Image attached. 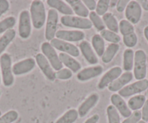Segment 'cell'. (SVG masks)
Listing matches in <instances>:
<instances>
[{
	"instance_id": "obj_1",
	"label": "cell",
	"mask_w": 148,
	"mask_h": 123,
	"mask_svg": "<svg viewBox=\"0 0 148 123\" xmlns=\"http://www.w3.org/2000/svg\"><path fill=\"white\" fill-rule=\"evenodd\" d=\"M30 15L34 28L41 29L47 20V14L45 5L40 0H34L30 7Z\"/></svg>"
},
{
	"instance_id": "obj_2",
	"label": "cell",
	"mask_w": 148,
	"mask_h": 123,
	"mask_svg": "<svg viewBox=\"0 0 148 123\" xmlns=\"http://www.w3.org/2000/svg\"><path fill=\"white\" fill-rule=\"evenodd\" d=\"M0 69L2 72V82L5 87H10L13 85L14 75L12 73V58L8 53L2 54L0 56Z\"/></svg>"
},
{
	"instance_id": "obj_3",
	"label": "cell",
	"mask_w": 148,
	"mask_h": 123,
	"mask_svg": "<svg viewBox=\"0 0 148 123\" xmlns=\"http://www.w3.org/2000/svg\"><path fill=\"white\" fill-rule=\"evenodd\" d=\"M133 69L135 79L137 80L145 79L147 75V55L142 49L135 52Z\"/></svg>"
},
{
	"instance_id": "obj_4",
	"label": "cell",
	"mask_w": 148,
	"mask_h": 123,
	"mask_svg": "<svg viewBox=\"0 0 148 123\" xmlns=\"http://www.w3.org/2000/svg\"><path fill=\"white\" fill-rule=\"evenodd\" d=\"M41 49L42 54L49 61L54 70L58 71L62 68V64L60 59L59 55L57 53L56 49L50 44L49 42H44L41 46Z\"/></svg>"
},
{
	"instance_id": "obj_5",
	"label": "cell",
	"mask_w": 148,
	"mask_h": 123,
	"mask_svg": "<svg viewBox=\"0 0 148 123\" xmlns=\"http://www.w3.org/2000/svg\"><path fill=\"white\" fill-rule=\"evenodd\" d=\"M60 22L64 26L77 28V29L89 30L92 27V22L89 19L73 16V15H70V16L64 15L60 18Z\"/></svg>"
},
{
	"instance_id": "obj_6",
	"label": "cell",
	"mask_w": 148,
	"mask_h": 123,
	"mask_svg": "<svg viewBox=\"0 0 148 123\" xmlns=\"http://www.w3.org/2000/svg\"><path fill=\"white\" fill-rule=\"evenodd\" d=\"M147 88L148 80L143 79V80H137L132 84L126 86L123 88L119 90V95H120L122 98H127V97L132 96L145 91L147 90Z\"/></svg>"
},
{
	"instance_id": "obj_7",
	"label": "cell",
	"mask_w": 148,
	"mask_h": 123,
	"mask_svg": "<svg viewBox=\"0 0 148 123\" xmlns=\"http://www.w3.org/2000/svg\"><path fill=\"white\" fill-rule=\"evenodd\" d=\"M58 24V13L55 10H49L47 16L46 28H45V38L47 41L55 39L57 33Z\"/></svg>"
},
{
	"instance_id": "obj_8",
	"label": "cell",
	"mask_w": 148,
	"mask_h": 123,
	"mask_svg": "<svg viewBox=\"0 0 148 123\" xmlns=\"http://www.w3.org/2000/svg\"><path fill=\"white\" fill-rule=\"evenodd\" d=\"M18 33L22 39H28L31 34V19L30 12L25 10L20 13Z\"/></svg>"
},
{
	"instance_id": "obj_9",
	"label": "cell",
	"mask_w": 148,
	"mask_h": 123,
	"mask_svg": "<svg viewBox=\"0 0 148 123\" xmlns=\"http://www.w3.org/2000/svg\"><path fill=\"white\" fill-rule=\"evenodd\" d=\"M49 43L55 49L60 51L62 53L71 55L73 57H77L80 54V51L78 49L77 46L69 42L60 40L55 38Z\"/></svg>"
},
{
	"instance_id": "obj_10",
	"label": "cell",
	"mask_w": 148,
	"mask_h": 123,
	"mask_svg": "<svg viewBox=\"0 0 148 123\" xmlns=\"http://www.w3.org/2000/svg\"><path fill=\"white\" fill-rule=\"evenodd\" d=\"M142 15V9L136 1H130L125 10L126 20L132 25L137 24L140 21Z\"/></svg>"
},
{
	"instance_id": "obj_11",
	"label": "cell",
	"mask_w": 148,
	"mask_h": 123,
	"mask_svg": "<svg viewBox=\"0 0 148 123\" xmlns=\"http://www.w3.org/2000/svg\"><path fill=\"white\" fill-rule=\"evenodd\" d=\"M35 60L40 70L43 73L44 75L50 81H54L56 79V73L45 55L42 53L37 54L35 56Z\"/></svg>"
},
{
	"instance_id": "obj_12",
	"label": "cell",
	"mask_w": 148,
	"mask_h": 123,
	"mask_svg": "<svg viewBox=\"0 0 148 123\" xmlns=\"http://www.w3.org/2000/svg\"><path fill=\"white\" fill-rule=\"evenodd\" d=\"M122 75V69L119 66L112 67L106 72L101 77L97 84V88L99 90H103L108 87L112 83L115 81L118 77Z\"/></svg>"
},
{
	"instance_id": "obj_13",
	"label": "cell",
	"mask_w": 148,
	"mask_h": 123,
	"mask_svg": "<svg viewBox=\"0 0 148 123\" xmlns=\"http://www.w3.org/2000/svg\"><path fill=\"white\" fill-rule=\"evenodd\" d=\"M36 60L33 58H27L18 63H15L12 66V73L15 75H22L32 71L36 67Z\"/></svg>"
},
{
	"instance_id": "obj_14",
	"label": "cell",
	"mask_w": 148,
	"mask_h": 123,
	"mask_svg": "<svg viewBox=\"0 0 148 123\" xmlns=\"http://www.w3.org/2000/svg\"><path fill=\"white\" fill-rule=\"evenodd\" d=\"M56 39L67 42H77L84 41L85 33L81 31H67L59 30L56 33Z\"/></svg>"
},
{
	"instance_id": "obj_15",
	"label": "cell",
	"mask_w": 148,
	"mask_h": 123,
	"mask_svg": "<svg viewBox=\"0 0 148 123\" xmlns=\"http://www.w3.org/2000/svg\"><path fill=\"white\" fill-rule=\"evenodd\" d=\"M103 73V67L101 65H95L88 67L81 70L76 75L78 80L81 82H86L95 78Z\"/></svg>"
},
{
	"instance_id": "obj_16",
	"label": "cell",
	"mask_w": 148,
	"mask_h": 123,
	"mask_svg": "<svg viewBox=\"0 0 148 123\" xmlns=\"http://www.w3.org/2000/svg\"><path fill=\"white\" fill-rule=\"evenodd\" d=\"M99 99V96L97 94L93 93V94H90L79 106L77 110L78 113H79V117H82V118L86 117V115H87L91 109H92L97 105Z\"/></svg>"
},
{
	"instance_id": "obj_17",
	"label": "cell",
	"mask_w": 148,
	"mask_h": 123,
	"mask_svg": "<svg viewBox=\"0 0 148 123\" xmlns=\"http://www.w3.org/2000/svg\"><path fill=\"white\" fill-rule=\"evenodd\" d=\"M110 101L112 105L115 107L119 114H121L123 117L127 118L132 114V110L129 108L126 101L120 95H119V94H113L111 96Z\"/></svg>"
},
{
	"instance_id": "obj_18",
	"label": "cell",
	"mask_w": 148,
	"mask_h": 123,
	"mask_svg": "<svg viewBox=\"0 0 148 123\" xmlns=\"http://www.w3.org/2000/svg\"><path fill=\"white\" fill-rule=\"evenodd\" d=\"M134 77V75L131 72H125L122 73L121 75L118 77L113 83H111L108 86V90L111 92L119 91L122 88L127 86L132 80Z\"/></svg>"
},
{
	"instance_id": "obj_19",
	"label": "cell",
	"mask_w": 148,
	"mask_h": 123,
	"mask_svg": "<svg viewBox=\"0 0 148 123\" xmlns=\"http://www.w3.org/2000/svg\"><path fill=\"white\" fill-rule=\"evenodd\" d=\"M79 49L86 62L90 65H96L98 63V58L94 52L90 43L87 41H82L79 44Z\"/></svg>"
},
{
	"instance_id": "obj_20",
	"label": "cell",
	"mask_w": 148,
	"mask_h": 123,
	"mask_svg": "<svg viewBox=\"0 0 148 123\" xmlns=\"http://www.w3.org/2000/svg\"><path fill=\"white\" fill-rule=\"evenodd\" d=\"M47 4L51 7V9H54L57 12H60L61 14L65 15V16H70L73 15V11L72 8L65 2L62 0H47Z\"/></svg>"
},
{
	"instance_id": "obj_21",
	"label": "cell",
	"mask_w": 148,
	"mask_h": 123,
	"mask_svg": "<svg viewBox=\"0 0 148 123\" xmlns=\"http://www.w3.org/2000/svg\"><path fill=\"white\" fill-rule=\"evenodd\" d=\"M65 2L72 8L73 12L77 15L78 17L86 18V17L89 16V10L86 8L82 0H66Z\"/></svg>"
},
{
	"instance_id": "obj_22",
	"label": "cell",
	"mask_w": 148,
	"mask_h": 123,
	"mask_svg": "<svg viewBox=\"0 0 148 123\" xmlns=\"http://www.w3.org/2000/svg\"><path fill=\"white\" fill-rule=\"evenodd\" d=\"M59 57L62 64L68 67V69L71 70L73 73H77L82 68L80 63L71 55L61 52L59 54Z\"/></svg>"
},
{
	"instance_id": "obj_23",
	"label": "cell",
	"mask_w": 148,
	"mask_h": 123,
	"mask_svg": "<svg viewBox=\"0 0 148 123\" xmlns=\"http://www.w3.org/2000/svg\"><path fill=\"white\" fill-rule=\"evenodd\" d=\"M102 20L105 25V28H108L109 31L117 33L119 31V24L117 19L111 12H107L102 16Z\"/></svg>"
},
{
	"instance_id": "obj_24",
	"label": "cell",
	"mask_w": 148,
	"mask_h": 123,
	"mask_svg": "<svg viewBox=\"0 0 148 123\" xmlns=\"http://www.w3.org/2000/svg\"><path fill=\"white\" fill-rule=\"evenodd\" d=\"M120 49L119 43H110L105 49V52L102 56V61L105 64H108L113 60Z\"/></svg>"
},
{
	"instance_id": "obj_25",
	"label": "cell",
	"mask_w": 148,
	"mask_h": 123,
	"mask_svg": "<svg viewBox=\"0 0 148 123\" xmlns=\"http://www.w3.org/2000/svg\"><path fill=\"white\" fill-rule=\"evenodd\" d=\"M16 36V31L12 28L5 32L0 38V54H2Z\"/></svg>"
},
{
	"instance_id": "obj_26",
	"label": "cell",
	"mask_w": 148,
	"mask_h": 123,
	"mask_svg": "<svg viewBox=\"0 0 148 123\" xmlns=\"http://www.w3.org/2000/svg\"><path fill=\"white\" fill-rule=\"evenodd\" d=\"M146 100V97L145 96L142 94H138L129 99L127 105L132 111H139L141 108L143 107Z\"/></svg>"
},
{
	"instance_id": "obj_27",
	"label": "cell",
	"mask_w": 148,
	"mask_h": 123,
	"mask_svg": "<svg viewBox=\"0 0 148 123\" xmlns=\"http://www.w3.org/2000/svg\"><path fill=\"white\" fill-rule=\"evenodd\" d=\"M92 45L98 56L103 55L105 50V45L104 39L99 34H95L92 38Z\"/></svg>"
},
{
	"instance_id": "obj_28",
	"label": "cell",
	"mask_w": 148,
	"mask_h": 123,
	"mask_svg": "<svg viewBox=\"0 0 148 123\" xmlns=\"http://www.w3.org/2000/svg\"><path fill=\"white\" fill-rule=\"evenodd\" d=\"M134 52L132 49H127L123 52V70L126 72H130L134 67Z\"/></svg>"
},
{
	"instance_id": "obj_29",
	"label": "cell",
	"mask_w": 148,
	"mask_h": 123,
	"mask_svg": "<svg viewBox=\"0 0 148 123\" xmlns=\"http://www.w3.org/2000/svg\"><path fill=\"white\" fill-rule=\"evenodd\" d=\"M79 118V113L75 109H71L65 111L55 123H74Z\"/></svg>"
},
{
	"instance_id": "obj_30",
	"label": "cell",
	"mask_w": 148,
	"mask_h": 123,
	"mask_svg": "<svg viewBox=\"0 0 148 123\" xmlns=\"http://www.w3.org/2000/svg\"><path fill=\"white\" fill-rule=\"evenodd\" d=\"M16 24V19L15 17L10 16L0 21V34L5 33L9 30L12 29Z\"/></svg>"
},
{
	"instance_id": "obj_31",
	"label": "cell",
	"mask_w": 148,
	"mask_h": 123,
	"mask_svg": "<svg viewBox=\"0 0 148 123\" xmlns=\"http://www.w3.org/2000/svg\"><path fill=\"white\" fill-rule=\"evenodd\" d=\"M89 20L92 22V25L95 26V28L98 31H102L105 29V25L104 24L103 20L100 16L97 15L95 12H89Z\"/></svg>"
},
{
	"instance_id": "obj_32",
	"label": "cell",
	"mask_w": 148,
	"mask_h": 123,
	"mask_svg": "<svg viewBox=\"0 0 148 123\" xmlns=\"http://www.w3.org/2000/svg\"><path fill=\"white\" fill-rule=\"evenodd\" d=\"M107 116L108 123H121L120 114L113 105H109L107 107Z\"/></svg>"
},
{
	"instance_id": "obj_33",
	"label": "cell",
	"mask_w": 148,
	"mask_h": 123,
	"mask_svg": "<svg viewBox=\"0 0 148 123\" xmlns=\"http://www.w3.org/2000/svg\"><path fill=\"white\" fill-rule=\"evenodd\" d=\"M100 36L103 39L110 43H119L121 41V37L117 33L112 32L109 30H103L100 32Z\"/></svg>"
},
{
	"instance_id": "obj_34",
	"label": "cell",
	"mask_w": 148,
	"mask_h": 123,
	"mask_svg": "<svg viewBox=\"0 0 148 123\" xmlns=\"http://www.w3.org/2000/svg\"><path fill=\"white\" fill-rule=\"evenodd\" d=\"M119 31L122 36H126L134 32V27L127 20H122L119 22Z\"/></svg>"
},
{
	"instance_id": "obj_35",
	"label": "cell",
	"mask_w": 148,
	"mask_h": 123,
	"mask_svg": "<svg viewBox=\"0 0 148 123\" xmlns=\"http://www.w3.org/2000/svg\"><path fill=\"white\" fill-rule=\"evenodd\" d=\"M18 111L15 110H10L8 112L0 117V123H12L18 118Z\"/></svg>"
},
{
	"instance_id": "obj_36",
	"label": "cell",
	"mask_w": 148,
	"mask_h": 123,
	"mask_svg": "<svg viewBox=\"0 0 148 123\" xmlns=\"http://www.w3.org/2000/svg\"><path fill=\"white\" fill-rule=\"evenodd\" d=\"M123 41L126 47H128L129 49L133 48L136 45V43H137V36H136V34L135 33V32L129 33V34H127L126 35V36H123Z\"/></svg>"
},
{
	"instance_id": "obj_37",
	"label": "cell",
	"mask_w": 148,
	"mask_h": 123,
	"mask_svg": "<svg viewBox=\"0 0 148 123\" xmlns=\"http://www.w3.org/2000/svg\"><path fill=\"white\" fill-rule=\"evenodd\" d=\"M110 2L109 0H99L97 3V7H96V13L99 16H103L104 15L107 13L108 10L110 6Z\"/></svg>"
},
{
	"instance_id": "obj_38",
	"label": "cell",
	"mask_w": 148,
	"mask_h": 123,
	"mask_svg": "<svg viewBox=\"0 0 148 123\" xmlns=\"http://www.w3.org/2000/svg\"><path fill=\"white\" fill-rule=\"evenodd\" d=\"M73 76V72L68 68H62L56 72V78L65 80L71 79Z\"/></svg>"
},
{
	"instance_id": "obj_39",
	"label": "cell",
	"mask_w": 148,
	"mask_h": 123,
	"mask_svg": "<svg viewBox=\"0 0 148 123\" xmlns=\"http://www.w3.org/2000/svg\"><path fill=\"white\" fill-rule=\"evenodd\" d=\"M142 119V113L140 111H135L129 116V117L125 119L121 123H138Z\"/></svg>"
},
{
	"instance_id": "obj_40",
	"label": "cell",
	"mask_w": 148,
	"mask_h": 123,
	"mask_svg": "<svg viewBox=\"0 0 148 123\" xmlns=\"http://www.w3.org/2000/svg\"><path fill=\"white\" fill-rule=\"evenodd\" d=\"M10 9V3L7 0H0V17L6 13Z\"/></svg>"
},
{
	"instance_id": "obj_41",
	"label": "cell",
	"mask_w": 148,
	"mask_h": 123,
	"mask_svg": "<svg viewBox=\"0 0 148 123\" xmlns=\"http://www.w3.org/2000/svg\"><path fill=\"white\" fill-rule=\"evenodd\" d=\"M129 2L130 1H129V0H120V1H118L117 5H116V10H117L118 12H122L125 11Z\"/></svg>"
},
{
	"instance_id": "obj_42",
	"label": "cell",
	"mask_w": 148,
	"mask_h": 123,
	"mask_svg": "<svg viewBox=\"0 0 148 123\" xmlns=\"http://www.w3.org/2000/svg\"><path fill=\"white\" fill-rule=\"evenodd\" d=\"M83 3L89 10H91V12H94V10H96L97 2L95 0H84Z\"/></svg>"
},
{
	"instance_id": "obj_43",
	"label": "cell",
	"mask_w": 148,
	"mask_h": 123,
	"mask_svg": "<svg viewBox=\"0 0 148 123\" xmlns=\"http://www.w3.org/2000/svg\"><path fill=\"white\" fill-rule=\"evenodd\" d=\"M142 119L144 122H148V99L146 100L143 107L142 108Z\"/></svg>"
},
{
	"instance_id": "obj_44",
	"label": "cell",
	"mask_w": 148,
	"mask_h": 123,
	"mask_svg": "<svg viewBox=\"0 0 148 123\" xmlns=\"http://www.w3.org/2000/svg\"><path fill=\"white\" fill-rule=\"evenodd\" d=\"M99 116L97 114H95L94 115H92V117H89V118H88L84 122V123H97L99 122Z\"/></svg>"
},
{
	"instance_id": "obj_45",
	"label": "cell",
	"mask_w": 148,
	"mask_h": 123,
	"mask_svg": "<svg viewBox=\"0 0 148 123\" xmlns=\"http://www.w3.org/2000/svg\"><path fill=\"white\" fill-rule=\"evenodd\" d=\"M138 2L140 3L139 5H140L142 9L145 10V11H148V0H144V1L142 0V1H139Z\"/></svg>"
},
{
	"instance_id": "obj_46",
	"label": "cell",
	"mask_w": 148,
	"mask_h": 123,
	"mask_svg": "<svg viewBox=\"0 0 148 123\" xmlns=\"http://www.w3.org/2000/svg\"><path fill=\"white\" fill-rule=\"evenodd\" d=\"M144 36H145V39L148 41V25L145 27V29H144Z\"/></svg>"
},
{
	"instance_id": "obj_47",
	"label": "cell",
	"mask_w": 148,
	"mask_h": 123,
	"mask_svg": "<svg viewBox=\"0 0 148 123\" xmlns=\"http://www.w3.org/2000/svg\"><path fill=\"white\" fill-rule=\"evenodd\" d=\"M138 123H146V122H144L143 120H140V121H139Z\"/></svg>"
},
{
	"instance_id": "obj_48",
	"label": "cell",
	"mask_w": 148,
	"mask_h": 123,
	"mask_svg": "<svg viewBox=\"0 0 148 123\" xmlns=\"http://www.w3.org/2000/svg\"><path fill=\"white\" fill-rule=\"evenodd\" d=\"M1 116H2V111H0V117H1Z\"/></svg>"
},
{
	"instance_id": "obj_49",
	"label": "cell",
	"mask_w": 148,
	"mask_h": 123,
	"mask_svg": "<svg viewBox=\"0 0 148 123\" xmlns=\"http://www.w3.org/2000/svg\"><path fill=\"white\" fill-rule=\"evenodd\" d=\"M0 83H1V73H0Z\"/></svg>"
},
{
	"instance_id": "obj_50",
	"label": "cell",
	"mask_w": 148,
	"mask_h": 123,
	"mask_svg": "<svg viewBox=\"0 0 148 123\" xmlns=\"http://www.w3.org/2000/svg\"><path fill=\"white\" fill-rule=\"evenodd\" d=\"M0 96H1V90H0Z\"/></svg>"
},
{
	"instance_id": "obj_51",
	"label": "cell",
	"mask_w": 148,
	"mask_h": 123,
	"mask_svg": "<svg viewBox=\"0 0 148 123\" xmlns=\"http://www.w3.org/2000/svg\"><path fill=\"white\" fill-rule=\"evenodd\" d=\"M147 96H148V88H147Z\"/></svg>"
}]
</instances>
